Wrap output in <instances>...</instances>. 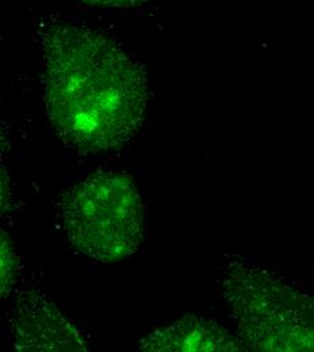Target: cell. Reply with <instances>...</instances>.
<instances>
[{"instance_id":"cell-3","label":"cell","mask_w":314,"mask_h":352,"mask_svg":"<svg viewBox=\"0 0 314 352\" xmlns=\"http://www.w3.org/2000/svg\"><path fill=\"white\" fill-rule=\"evenodd\" d=\"M223 285L245 346L259 351L313 350V305L306 294L247 264H232Z\"/></svg>"},{"instance_id":"cell-8","label":"cell","mask_w":314,"mask_h":352,"mask_svg":"<svg viewBox=\"0 0 314 352\" xmlns=\"http://www.w3.org/2000/svg\"><path fill=\"white\" fill-rule=\"evenodd\" d=\"M10 179L7 175V171L3 167V163L0 162V214L7 209L10 204Z\"/></svg>"},{"instance_id":"cell-2","label":"cell","mask_w":314,"mask_h":352,"mask_svg":"<svg viewBox=\"0 0 314 352\" xmlns=\"http://www.w3.org/2000/svg\"><path fill=\"white\" fill-rule=\"evenodd\" d=\"M60 216L72 247L102 263L132 256L144 241L145 208L132 177L93 174L61 199Z\"/></svg>"},{"instance_id":"cell-4","label":"cell","mask_w":314,"mask_h":352,"mask_svg":"<svg viewBox=\"0 0 314 352\" xmlns=\"http://www.w3.org/2000/svg\"><path fill=\"white\" fill-rule=\"evenodd\" d=\"M10 328L14 351H89L80 331L36 287L15 298Z\"/></svg>"},{"instance_id":"cell-1","label":"cell","mask_w":314,"mask_h":352,"mask_svg":"<svg viewBox=\"0 0 314 352\" xmlns=\"http://www.w3.org/2000/svg\"><path fill=\"white\" fill-rule=\"evenodd\" d=\"M40 45L46 113L58 138L82 155L132 142L149 100L142 67L113 38L83 25L52 23Z\"/></svg>"},{"instance_id":"cell-9","label":"cell","mask_w":314,"mask_h":352,"mask_svg":"<svg viewBox=\"0 0 314 352\" xmlns=\"http://www.w3.org/2000/svg\"><path fill=\"white\" fill-rule=\"evenodd\" d=\"M7 140H5V134H4V129H3V124H1V118H0V162H3V155L5 152L7 148Z\"/></svg>"},{"instance_id":"cell-6","label":"cell","mask_w":314,"mask_h":352,"mask_svg":"<svg viewBox=\"0 0 314 352\" xmlns=\"http://www.w3.org/2000/svg\"><path fill=\"white\" fill-rule=\"evenodd\" d=\"M18 275V258L8 234L0 229V300L10 293Z\"/></svg>"},{"instance_id":"cell-7","label":"cell","mask_w":314,"mask_h":352,"mask_svg":"<svg viewBox=\"0 0 314 352\" xmlns=\"http://www.w3.org/2000/svg\"><path fill=\"white\" fill-rule=\"evenodd\" d=\"M85 4L104 8H135L145 4L148 0H79Z\"/></svg>"},{"instance_id":"cell-5","label":"cell","mask_w":314,"mask_h":352,"mask_svg":"<svg viewBox=\"0 0 314 352\" xmlns=\"http://www.w3.org/2000/svg\"><path fill=\"white\" fill-rule=\"evenodd\" d=\"M142 351H240L243 344L220 324L194 314L156 329L141 342Z\"/></svg>"}]
</instances>
